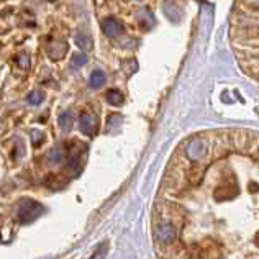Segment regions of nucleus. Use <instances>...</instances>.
<instances>
[{"label":"nucleus","mask_w":259,"mask_h":259,"mask_svg":"<svg viewBox=\"0 0 259 259\" xmlns=\"http://www.w3.org/2000/svg\"><path fill=\"white\" fill-rule=\"evenodd\" d=\"M158 259H259V133L215 128L174 150L152 209Z\"/></svg>","instance_id":"obj_1"},{"label":"nucleus","mask_w":259,"mask_h":259,"mask_svg":"<svg viewBox=\"0 0 259 259\" xmlns=\"http://www.w3.org/2000/svg\"><path fill=\"white\" fill-rule=\"evenodd\" d=\"M230 40L241 69L259 84V2L233 5Z\"/></svg>","instance_id":"obj_2"},{"label":"nucleus","mask_w":259,"mask_h":259,"mask_svg":"<svg viewBox=\"0 0 259 259\" xmlns=\"http://www.w3.org/2000/svg\"><path fill=\"white\" fill-rule=\"evenodd\" d=\"M43 205L38 202L31 200V198H22L16 207V218L20 223H31L38 216L43 213Z\"/></svg>","instance_id":"obj_3"},{"label":"nucleus","mask_w":259,"mask_h":259,"mask_svg":"<svg viewBox=\"0 0 259 259\" xmlns=\"http://www.w3.org/2000/svg\"><path fill=\"white\" fill-rule=\"evenodd\" d=\"M79 128L84 135L92 137V135L97 133V128H99L97 118L92 115V113H82V115L79 117Z\"/></svg>","instance_id":"obj_4"},{"label":"nucleus","mask_w":259,"mask_h":259,"mask_svg":"<svg viewBox=\"0 0 259 259\" xmlns=\"http://www.w3.org/2000/svg\"><path fill=\"white\" fill-rule=\"evenodd\" d=\"M102 31L105 33V36L115 38L123 31V27L115 16H107V18L102 20Z\"/></svg>","instance_id":"obj_5"},{"label":"nucleus","mask_w":259,"mask_h":259,"mask_svg":"<svg viewBox=\"0 0 259 259\" xmlns=\"http://www.w3.org/2000/svg\"><path fill=\"white\" fill-rule=\"evenodd\" d=\"M104 82H105V72L104 71H100V69H95V71H92V74H91V87L92 89H99L104 86Z\"/></svg>","instance_id":"obj_6"},{"label":"nucleus","mask_w":259,"mask_h":259,"mask_svg":"<svg viewBox=\"0 0 259 259\" xmlns=\"http://www.w3.org/2000/svg\"><path fill=\"white\" fill-rule=\"evenodd\" d=\"M59 125H61V128L64 130V131H69L71 125H72V113L69 112V110L59 117Z\"/></svg>","instance_id":"obj_7"},{"label":"nucleus","mask_w":259,"mask_h":259,"mask_svg":"<svg viewBox=\"0 0 259 259\" xmlns=\"http://www.w3.org/2000/svg\"><path fill=\"white\" fill-rule=\"evenodd\" d=\"M107 100H108V104H112V105H120L123 102V97L120 95V92L108 91L107 92Z\"/></svg>","instance_id":"obj_8"},{"label":"nucleus","mask_w":259,"mask_h":259,"mask_svg":"<svg viewBox=\"0 0 259 259\" xmlns=\"http://www.w3.org/2000/svg\"><path fill=\"white\" fill-rule=\"evenodd\" d=\"M48 158H49V161H53V163H59V161L62 159V152L59 148H53V150L49 151Z\"/></svg>","instance_id":"obj_9"},{"label":"nucleus","mask_w":259,"mask_h":259,"mask_svg":"<svg viewBox=\"0 0 259 259\" xmlns=\"http://www.w3.org/2000/svg\"><path fill=\"white\" fill-rule=\"evenodd\" d=\"M28 102L31 105H38V104L43 102V95H41L40 92H31V94L28 95Z\"/></svg>","instance_id":"obj_10"},{"label":"nucleus","mask_w":259,"mask_h":259,"mask_svg":"<svg viewBox=\"0 0 259 259\" xmlns=\"http://www.w3.org/2000/svg\"><path fill=\"white\" fill-rule=\"evenodd\" d=\"M86 62H87L86 54H76V56H74V64L76 66H84Z\"/></svg>","instance_id":"obj_11"}]
</instances>
